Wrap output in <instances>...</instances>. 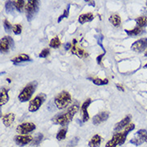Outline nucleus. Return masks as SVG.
Instances as JSON below:
<instances>
[{"label":"nucleus","mask_w":147,"mask_h":147,"mask_svg":"<svg viewBox=\"0 0 147 147\" xmlns=\"http://www.w3.org/2000/svg\"><path fill=\"white\" fill-rule=\"evenodd\" d=\"M134 128H135V125H134V124L131 123V124H129V125H128L125 128V130H124V131L125 132L126 134H129V133H130L132 130H134Z\"/></svg>","instance_id":"obj_35"},{"label":"nucleus","mask_w":147,"mask_h":147,"mask_svg":"<svg viewBox=\"0 0 147 147\" xmlns=\"http://www.w3.org/2000/svg\"><path fill=\"white\" fill-rule=\"evenodd\" d=\"M144 141L143 139H142L141 138L139 137H138V136L136 135V137H134V138L132 140H130V143L134 144V145H135V146H140V145H142V144L143 143Z\"/></svg>","instance_id":"obj_29"},{"label":"nucleus","mask_w":147,"mask_h":147,"mask_svg":"<svg viewBox=\"0 0 147 147\" xmlns=\"http://www.w3.org/2000/svg\"><path fill=\"white\" fill-rule=\"evenodd\" d=\"M67 132H68V129L66 128H64V129H60V131L57 133V134H56V139L58 140V141H62V140L65 139Z\"/></svg>","instance_id":"obj_26"},{"label":"nucleus","mask_w":147,"mask_h":147,"mask_svg":"<svg viewBox=\"0 0 147 147\" xmlns=\"http://www.w3.org/2000/svg\"><path fill=\"white\" fill-rule=\"evenodd\" d=\"M146 7H147V2H146Z\"/></svg>","instance_id":"obj_43"},{"label":"nucleus","mask_w":147,"mask_h":147,"mask_svg":"<svg viewBox=\"0 0 147 147\" xmlns=\"http://www.w3.org/2000/svg\"><path fill=\"white\" fill-rule=\"evenodd\" d=\"M80 106L78 104H74L71 107L68 109L67 111H65L61 114L56 116L55 117L52 118V122L55 125H67L69 124L73 119L74 116L76 114V113L79 111Z\"/></svg>","instance_id":"obj_1"},{"label":"nucleus","mask_w":147,"mask_h":147,"mask_svg":"<svg viewBox=\"0 0 147 147\" xmlns=\"http://www.w3.org/2000/svg\"><path fill=\"white\" fill-rule=\"evenodd\" d=\"M127 135L128 134H126L125 131L121 133H117L112 138V139L109 140L106 143L105 147H117V146L123 145L126 141Z\"/></svg>","instance_id":"obj_5"},{"label":"nucleus","mask_w":147,"mask_h":147,"mask_svg":"<svg viewBox=\"0 0 147 147\" xmlns=\"http://www.w3.org/2000/svg\"><path fill=\"white\" fill-rule=\"evenodd\" d=\"M144 68H147V63L145 64V66H144Z\"/></svg>","instance_id":"obj_40"},{"label":"nucleus","mask_w":147,"mask_h":147,"mask_svg":"<svg viewBox=\"0 0 147 147\" xmlns=\"http://www.w3.org/2000/svg\"><path fill=\"white\" fill-rule=\"evenodd\" d=\"M92 100L90 98L87 99L83 105H81V112H82V120H83V122H86L89 120V115H88V108L89 106V105L91 104Z\"/></svg>","instance_id":"obj_14"},{"label":"nucleus","mask_w":147,"mask_h":147,"mask_svg":"<svg viewBox=\"0 0 147 147\" xmlns=\"http://www.w3.org/2000/svg\"><path fill=\"white\" fill-rule=\"evenodd\" d=\"M36 129V125L32 122H24L20 124L17 127L16 130L20 134V135H27L29 133H32Z\"/></svg>","instance_id":"obj_7"},{"label":"nucleus","mask_w":147,"mask_h":147,"mask_svg":"<svg viewBox=\"0 0 147 147\" xmlns=\"http://www.w3.org/2000/svg\"><path fill=\"white\" fill-rule=\"evenodd\" d=\"M132 116L131 115H127L125 117H124L123 119L121 120V121H119L118 123H117L114 126V130L115 131H120L122 129L125 128L128 125L130 124V121H131Z\"/></svg>","instance_id":"obj_13"},{"label":"nucleus","mask_w":147,"mask_h":147,"mask_svg":"<svg viewBox=\"0 0 147 147\" xmlns=\"http://www.w3.org/2000/svg\"><path fill=\"white\" fill-rule=\"evenodd\" d=\"M39 10V1L37 0H29L25 5V12L27 19L30 22L36 16Z\"/></svg>","instance_id":"obj_4"},{"label":"nucleus","mask_w":147,"mask_h":147,"mask_svg":"<svg viewBox=\"0 0 147 147\" xmlns=\"http://www.w3.org/2000/svg\"><path fill=\"white\" fill-rule=\"evenodd\" d=\"M14 47V40L11 36H5L0 41V50L1 53H7L10 49Z\"/></svg>","instance_id":"obj_9"},{"label":"nucleus","mask_w":147,"mask_h":147,"mask_svg":"<svg viewBox=\"0 0 147 147\" xmlns=\"http://www.w3.org/2000/svg\"><path fill=\"white\" fill-rule=\"evenodd\" d=\"M60 45H61V43H60V40L58 36H56V37L52 38L51 41H50V43H49V46L53 48H60Z\"/></svg>","instance_id":"obj_23"},{"label":"nucleus","mask_w":147,"mask_h":147,"mask_svg":"<svg viewBox=\"0 0 147 147\" xmlns=\"http://www.w3.org/2000/svg\"><path fill=\"white\" fill-rule=\"evenodd\" d=\"M5 9L7 14H13L14 11H15V7H14V3L13 1H7L5 3Z\"/></svg>","instance_id":"obj_24"},{"label":"nucleus","mask_w":147,"mask_h":147,"mask_svg":"<svg viewBox=\"0 0 147 147\" xmlns=\"http://www.w3.org/2000/svg\"><path fill=\"white\" fill-rule=\"evenodd\" d=\"M3 27L4 29H5V32L8 34H10L12 31V26L7 20H5L3 21Z\"/></svg>","instance_id":"obj_30"},{"label":"nucleus","mask_w":147,"mask_h":147,"mask_svg":"<svg viewBox=\"0 0 147 147\" xmlns=\"http://www.w3.org/2000/svg\"><path fill=\"white\" fill-rule=\"evenodd\" d=\"M12 31L16 35H20L22 32V26L21 24H15L12 26Z\"/></svg>","instance_id":"obj_31"},{"label":"nucleus","mask_w":147,"mask_h":147,"mask_svg":"<svg viewBox=\"0 0 147 147\" xmlns=\"http://www.w3.org/2000/svg\"><path fill=\"white\" fill-rule=\"evenodd\" d=\"M92 81L93 84H95L96 85H105L109 83V80L108 79H100V78H94L92 79Z\"/></svg>","instance_id":"obj_27"},{"label":"nucleus","mask_w":147,"mask_h":147,"mask_svg":"<svg viewBox=\"0 0 147 147\" xmlns=\"http://www.w3.org/2000/svg\"><path fill=\"white\" fill-rule=\"evenodd\" d=\"M71 52L72 54H74L77 57L79 58H87L88 56V53L85 50H84L83 48H81L80 47L78 46V41L74 39L72 40V48H71Z\"/></svg>","instance_id":"obj_8"},{"label":"nucleus","mask_w":147,"mask_h":147,"mask_svg":"<svg viewBox=\"0 0 147 147\" xmlns=\"http://www.w3.org/2000/svg\"><path fill=\"white\" fill-rule=\"evenodd\" d=\"M109 22L112 25H113L116 28H118L121 26V19L119 15L117 14H113V15H111L110 17H109Z\"/></svg>","instance_id":"obj_18"},{"label":"nucleus","mask_w":147,"mask_h":147,"mask_svg":"<svg viewBox=\"0 0 147 147\" xmlns=\"http://www.w3.org/2000/svg\"><path fill=\"white\" fill-rule=\"evenodd\" d=\"M145 56H146V57H147V52L145 53Z\"/></svg>","instance_id":"obj_42"},{"label":"nucleus","mask_w":147,"mask_h":147,"mask_svg":"<svg viewBox=\"0 0 147 147\" xmlns=\"http://www.w3.org/2000/svg\"><path fill=\"white\" fill-rule=\"evenodd\" d=\"M105 55V53H104V54H101L100 56H97V58H96V62H97V64H102V58L104 57V56Z\"/></svg>","instance_id":"obj_36"},{"label":"nucleus","mask_w":147,"mask_h":147,"mask_svg":"<svg viewBox=\"0 0 147 147\" xmlns=\"http://www.w3.org/2000/svg\"><path fill=\"white\" fill-rule=\"evenodd\" d=\"M43 138H44V135L42 134H40V133L37 134L35 138H33V141L32 142V146H38L41 142V141L43 140Z\"/></svg>","instance_id":"obj_28"},{"label":"nucleus","mask_w":147,"mask_h":147,"mask_svg":"<svg viewBox=\"0 0 147 147\" xmlns=\"http://www.w3.org/2000/svg\"><path fill=\"white\" fill-rule=\"evenodd\" d=\"M145 142H147V136H146V140H145Z\"/></svg>","instance_id":"obj_41"},{"label":"nucleus","mask_w":147,"mask_h":147,"mask_svg":"<svg viewBox=\"0 0 147 147\" xmlns=\"http://www.w3.org/2000/svg\"><path fill=\"white\" fill-rule=\"evenodd\" d=\"M14 141L18 146H24L28 144L31 143L33 141V138L30 135H17L15 136Z\"/></svg>","instance_id":"obj_11"},{"label":"nucleus","mask_w":147,"mask_h":147,"mask_svg":"<svg viewBox=\"0 0 147 147\" xmlns=\"http://www.w3.org/2000/svg\"><path fill=\"white\" fill-rule=\"evenodd\" d=\"M117 88L119 89L120 91H125V88H123V86H122L121 84H117Z\"/></svg>","instance_id":"obj_39"},{"label":"nucleus","mask_w":147,"mask_h":147,"mask_svg":"<svg viewBox=\"0 0 147 147\" xmlns=\"http://www.w3.org/2000/svg\"><path fill=\"white\" fill-rule=\"evenodd\" d=\"M16 119V115L12 113H7L2 117V121L3 122V125L6 127H9L11 125V124L14 122V121Z\"/></svg>","instance_id":"obj_15"},{"label":"nucleus","mask_w":147,"mask_h":147,"mask_svg":"<svg viewBox=\"0 0 147 147\" xmlns=\"http://www.w3.org/2000/svg\"><path fill=\"white\" fill-rule=\"evenodd\" d=\"M64 48H65V50H69V49H71V48H72V44H71V43H67V44H65V45H64Z\"/></svg>","instance_id":"obj_38"},{"label":"nucleus","mask_w":147,"mask_h":147,"mask_svg":"<svg viewBox=\"0 0 147 147\" xmlns=\"http://www.w3.org/2000/svg\"><path fill=\"white\" fill-rule=\"evenodd\" d=\"M135 22L138 27L139 28H145L147 26V16H140L135 19Z\"/></svg>","instance_id":"obj_22"},{"label":"nucleus","mask_w":147,"mask_h":147,"mask_svg":"<svg viewBox=\"0 0 147 147\" xmlns=\"http://www.w3.org/2000/svg\"><path fill=\"white\" fill-rule=\"evenodd\" d=\"M37 81H32L31 83L28 84L25 87L23 88V90L20 92V95L18 96V99L21 102H26L30 100L32 98L33 93L35 92L37 87Z\"/></svg>","instance_id":"obj_2"},{"label":"nucleus","mask_w":147,"mask_h":147,"mask_svg":"<svg viewBox=\"0 0 147 147\" xmlns=\"http://www.w3.org/2000/svg\"><path fill=\"white\" fill-rule=\"evenodd\" d=\"M30 60V57L27 54H20L19 56H16L15 58L11 59V61L14 64H20L22 62H26V61H29Z\"/></svg>","instance_id":"obj_21"},{"label":"nucleus","mask_w":147,"mask_h":147,"mask_svg":"<svg viewBox=\"0 0 147 147\" xmlns=\"http://www.w3.org/2000/svg\"><path fill=\"white\" fill-rule=\"evenodd\" d=\"M49 53H50V50L48 48H45V49H44L42 52H40L39 56H40V58H46V57H48L49 56Z\"/></svg>","instance_id":"obj_34"},{"label":"nucleus","mask_w":147,"mask_h":147,"mask_svg":"<svg viewBox=\"0 0 147 147\" xmlns=\"http://www.w3.org/2000/svg\"><path fill=\"white\" fill-rule=\"evenodd\" d=\"M125 32H126V34L129 36H138L142 35L145 32V31H144L143 28H139V27L137 26L132 30H125Z\"/></svg>","instance_id":"obj_17"},{"label":"nucleus","mask_w":147,"mask_h":147,"mask_svg":"<svg viewBox=\"0 0 147 147\" xmlns=\"http://www.w3.org/2000/svg\"><path fill=\"white\" fill-rule=\"evenodd\" d=\"M54 101L59 109H64L72 103V96L68 92L63 91L56 96Z\"/></svg>","instance_id":"obj_3"},{"label":"nucleus","mask_w":147,"mask_h":147,"mask_svg":"<svg viewBox=\"0 0 147 147\" xmlns=\"http://www.w3.org/2000/svg\"><path fill=\"white\" fill-rule=\"evenodd\" d=\"M46 98H47L46 94H44V93H40V94H38L34 99L30 100L29 106H28V110L30 112H32V113L37 111L41 107V105L44 104Z\"/></svg>","instance_id":"obj_6"},{"label":"nucleus","mask_w":147,"mask_h":147,"mask_svg":"<svg viewBox=\"0 0 147 147\" xmlns=\"http://www.w3.org/2000/svg\"><path fill=\"white\" fill-rule=\"evenodd\" d=\"M78 141H79V138H78L77 137H76L75 138H73V139L69 142V145H70V146H74V145H76L77 142H78Z\"/></svg>","instance_id":"obj_37"},{"label":"nucleus","mask_w":147,"mask_h":147,"mask_svg":"<svg viewBox=\"0 0 147 147\" xmlns=\"http://www.w3.org/2000/svg\"><path fill=\"white\" fill-rule=\"evenodd\" d=\"M69 7H70V6L68 5V8H66V9L64 10V13H63V15L59 17V19H58V23H60V21L63 20L64 18H68V14H69Z\"/></svg>","instance_id":"obj_33"},{"label":"nucleus","mask_w":147,"mask_h":147,"mask_svg":"<svg viewBox=\"0 0 147 147\" xmlns=\"http://www.w3.org/2000/svg\"><path fill=\"white\" fill-rule=\"evenodd\" d=\"M131 49L136 52H142L147 49V38L140 39L132 44Z\"/></svg>","instance_id":"obj_10"},{"label":"nucleus","mask_w":147,"mask_h":147,"mask_svg":"<svg viewBox=\"0 0 147 147\" xmlns=\"http://www.w3.org/2000/svg\"><path fill=\"white\" fill-rule=\"evenodd\" d=\"M101 143V137L99 134H95L88 142L89 147H98L100 146Z\"/></svg>","instance_id":"obj_19"},{"label":"nucleus","mask_w":147,"mask_h":147,"mask_svg":"<svg viewBox=\"0 0 147 147\" xmlns=\"http://www.w3.org/2000/svg\"><path fill=\"white\" fill-rule=\"evenodd\" d=\"M24 0H16V1H13L14 3V7L16 9V11H18L19 12H22L23 8L24 7Z\"/></svg>","instance_id":"obj_25"},{"label":"nucleus","mask_w":147,"mask_h":147,"mask_svg":"<svg viewBox=\"0 0 147 147\" xmlns=\"http://www.w3.org/2000/svg\"><path fill=\"white\" fill-rule=\"evenodd\" d=\"M109 117V113L107 111L100 112L99 113H97L92 117V124L95 125H98L100 124L103 123L104 121H107L108 118Z\"/></svg>","instance_id":"obj_12"},{"label":"nucleus","mask_w":147,"mask_h":147,"mask_svg":"<svg viewBox=\"0 0 147 147\" xmlns=\"http://www.w3.org/2000/svg\"><path fill=\"white\" fill-rule=\"evenodd\" d=\"M9 100V95H8V90L7 88H2L1 89V95H0V105L3 106L5 104L7 103Z\"/></svg>","instance_id":"obj_20"},{"label":"nucleus","mask_w":147,"mask_h":147,"mask_svg":"<svg viewBox=\"0 0 147 147\" xmlns=\"http://www.w3.org/2000/svg\"><path fill=\"white\" fill-rule=\"evenodd\" d=\"M94 19V15L91 13V12H88V13H85V14H82L79 16L78 18V21L80 24H84L85 23H88V22H91L92 20Z\"/></svg>","instance_id":"obj_16"},{"label":"nucleus","mask_w":147,"mask_h":147,"mask_svg":"<svg viewBox=\"0 0 147 147\" xmlns=\"http://www.w3.org/2000/svg\"><path fill=\"white\" fill-rule=\"evenodd\" d=\"M136 135L138 136V137H139V138H141L142 139H143L144 141H145L147 136V131L146 129H140V130H138V133L136 134Z\"/></svg>","instance_id":"obj_32"}]
</instances>
